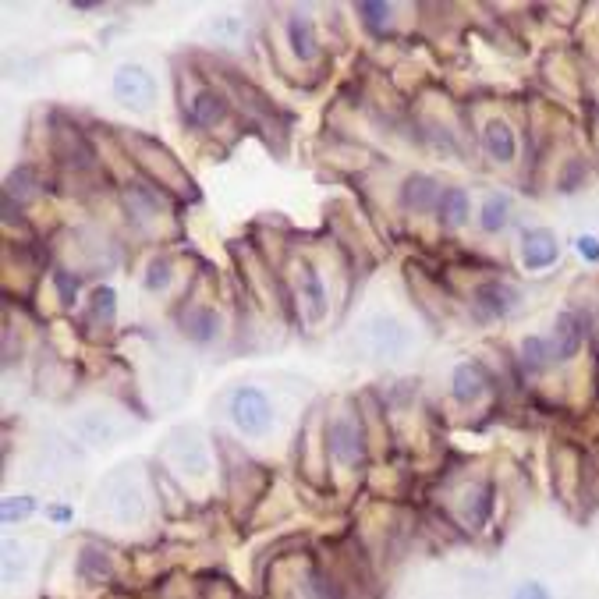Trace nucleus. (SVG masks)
Returning a JSON list of instances; mask_svg holds the SVG:
<instances>
[{
	"mask_svg": "<svg viewBox=\"0 0 599 599\" xmlns=\"http://www.w3.org/2000/svg\"><path fill=\"white\" fill-rule=\"evenodd\" d=\"M227 415L245 436H263L273 422V408L270 397L259 387H238L231 394V405H227Z\"/></svg>",
	"mask_w": 599,
	"mask_h": 599,
	"instance_id": "obj_1",
	"label": "nucleus"
},
{
	"mask_svg": "<svg viewBox=\"0 0 599 599\" xmlns=\"http://www.w3.org/2000/svg\"><path fill=\"white\" fill-rule=\"evenodd\" d=\"M472 305L479 319H507L522 305V291L507 281H486L472 291Z\"/></svg>",
	"mask_w": 599,
	"mask_h": 599,
	"instance_id": "obj_2",
	"label": "nucleus"
},
{
	"mask_svg": "<svg viewBox=\"0 0 599 599\" xmlns=\"http://www.w3.org/2000/svg\"><path fill=\"white\" fill-rule=\"evenodd\" d=\"M518 252H522L525 270L543 273V270H550L557 259H561V242H557V234H553L550 227H529V231L522 234V245H518Z\"/></svg>",
	"mask_w": 599,
	"mask_h": 599,
	"instance_id": "obj_3",
	"label": "nucleus"
},
{
	"mask_svg": "<svg viewBox=\"0 0 599 599\" xmlns=\"http://www.w3.org/2000/svg\"><path fill=\"white\" fill-rule=\"evenodd\" d=\"M114 96L128 107H149L156 100V82L142 64H121L114 75Z\"/></svg>",
	"mask_w": 599,
	"mask_h": 599,
	"instance_id": "obj_4",
	"label": "nucleus"
},
{
	"mask_svg": "<svg viewBox=\"0 0 599 599\" xmlns=\"http://www.w3.org/2000/svg\"><path fill=\"white\" fill-rule=\"evenodd\" d=\"M327 444H330V454H334L341 465L355 468L358 461L366 458V440H362V426H358L355 419H348V415H341V419L330 422L327 429Z\"/></svg>",
	"mask_w": 599,
	"mask_h": 599,
	"instance_id": "obj_5",
	"label": "nucleus"
},
{
	"mask_svg": "<svg viewBox=\"0 0 599 599\" xmlns=\"http://www.w3.org/2000/svg\"><path fill=\"white\" fill-rule=\"evenodd\" d=\"M550 344H553V355H557V362H568V358H575L578 351H582L585 327H582V319H578V312H571V309L557 312V319H553V330H550Z\"/></svg>",
	"mask_w": 599,
	"mask_h": 599,
	"instance_id": "obj_6",
	"label": "nucleus"
},
{
	"mask_svg": "<svg viewBox=\"0 0 599 599\" xmlns=\"http://www.w3.org/2000/svg\"><path fill=\"white\" fill-rule=\"evenodd\" d=\"M483 149L497 164H514V156H518V135H514V128L507 125L504 117H493L490 125L483 128Z\"/></svg>",
	"mask_w": 599,
	"mask_h": 599,
	"instance_id": "obj_7",
	"label": "nucleus"
},
{
	"mask_svg": "<svg viewBox=\"0 0 599 599\" xmlns=\"http://www.w3.org/2000/svg\"><path fill=\"white\" fill-rule=\"evenodd\" d=\"M486 387H490V380H486V369L479 366V362H461V366L454 369L451 394L461 405H475V401L486 394Z\"/></svg>",
	"mask_w": 599,
	"mask_h": 599,
	"instance_id": "obj_8",
	"label": "nucleus"
},
{
	"mask_svg": "<svg viewBox=\"0 0 599 599\" xmlns=\"http://www.w3.org/2000/svg\"><path fill=\"white\" fill-rule=\"evenodd\" d=\"M440 195H444V188L436 185L429 174H412V178L405 181V188H401V203L415 213H429L440 206Z\"/></svg>",
	"mask_w": 599,
	"mask_h": 599,
	"instance_id": "obj_9",
	"label": "nucleus"
},
{
	"mask_svg": "<svg viewBox=\"0 0 599 599\" xmlns=\"http://www.w3.org/2000/svg\"><path fill=\"white\" fill-rule=\"evenodd\" d=\"M298 295H302L305 316H309L312 323H319V319L327 316V288H323L319 273L312 270L309 263L298 266Z\"/></svg>",
	"mask_w": 599,
	"mask_h": 599,
	"instance_id": "obj_10",
	"label": "nucleus"
},
{
	"mask_svg": "<svg viewBox=\"0 0 599 599\" xmlns=\"http://www.w3.org/2000/svg\"><path fill=\"white\" fill-rule=\"evenodd\" d=\"M224 117H227V107H224V100L213 93V89H199V93L192 96V103H188V121H192V125H199V128L220 125Z\"/></svg>",
	"mask_w": 599,
	"mask_h": 599,
	"instance_id": "obj_11",
	"label": "nucleus"
},
{
	"mask_svg": "<svg viewBox=\"0 0 599 599\" xmlns=\"http://www.w3.org/2000/svg\"><path fill=\"white\" fill-rule=\"evenodd\" d=\"M288 43H291V54L298 61H312L316 57V25H312L309 15H291L288 18Z\"/></svg>",
	"mask_w": 599,
	"mask_h": 599,
	"instance_id": "obj_12",
	"label": "nucleus"
},
{
	"mask_svg": "<svg viewBox=\"0 0 599 599\" xmlns=\"http://www.w3.org/2000/svg\"><path fill=\"white\" fill-rule=\"evenodd\" d=\"M181 327H185V334L192 337V341L206 344L217 337L220 316H217V309H210V305H199V309H188L185 316H181Z\"/></svg>",
	"mask_w": 599,
	"mask_h": 599,
	"instance_id": "obj_13",
	"label": "nucleus"
},
{
	"mask_svg": "<svg viewBox=\"0 0 599 599\" xmlns=\"http://www.w3.org/2000/svg\"><path fill=\"white\" fill-rule=\"evenodd\" d=\"M518 358H522V366L529 369V373H543V369L550 366L557 355H553L550 337L529 334V337H522V341H518Z\"/></svg>",
	"mask_w": 599,
	"mask_h": 599,
	"instance_id": "obj_14",
	"label": "nucleus"
},
{
	"mask_svg": "<svg viewBox=\"0 0 599 599\" xmlns=\"http://www.w3.org/2000/svg\"><path fill=\"white\" fill-rule=\"evenodd\" d=\"M507 224H511V195L504 192L486 195L483 210H479V227H483L486 234H500Z\"/></svg>",
	"mask_w": 599,
	"mask_h": 599,
	"instance_id": "obj_15",
	"label": "nucleus"
},
{
	"mask_svg": "<svg viewBox=\"0 0 599 599\" xmlns=\"http://www.w3.org/2000/svg\"><path fill=\"white\" fill-rule=\"evenodd\" d=\"M436 213H440L444 227H461V224H465L468 213H472V203H468V192H465V188H444V195H440V206H436Z\"/></svg>",
	"mask_w": 599,
	"mask_h": 599,
	"instance_id": "obj_16",
	"label": "nucleus"
},
{
	"mask_svg": "<svg viewBox=\"0 0 599 599\" xmlns=\"http://www.w3.org/2000/svg\"><path fill=\"white\" fill-rule=\"evenodd\" d=\"M114 575V568H110V557L103 550H96V546H86L82 550V557H78V578L89 585H103L107 578Z\"/></svg>",
	"mask_w": 599,
	"mask_h": 599,
	"instance_id": "obj_17",
	"label": "nucleus"
},
{
	"mask_svg": "<svg viewBox=\"0 0 599 599\" xmlns=\"http://www.w3.org/2000/svg\"><path fill=\"white\" fill-rule=\"evenodd\" d=\"M490 486H479L475 493H468V500H465V518H468V525H483L486 522V514H490Z\"/></svg>",
	"mask_w": 599,
	"mask_h": 599,
	"instance_id": "obj_18",
	"label": "nucleus"
},
{
	"mask_svg": "<svg viewBox=\"0 0 599 599\" xmlns=\"http://www.w3.org/2000/svg\"><path fill=\"white\" fill-rule=\"evenodd\" d=\"M358 15H362V22H366L373 32H383L390 25L394 8H390V4H376V0H362V4H358Z\"/></svg>",
	"mask_w": 599,
	"mask_h": 599,
	"instance_id": "obj_19",
	"label": "nucleus"
},
{
	"mask_svg": "<svg viewBox=\"0 0 599 599\" xmlns=\"http://www.w3.org/2000/svg\"><path fill=\"white\" fill-rule=\"evenodd\" d=\"M174 281V266H171V259H153L149 263V270H146V291H164L167 284Z\"/></svg>",
	"mask_w": 599,
	"mask_h": 599,
	"instance_id": "obj_20",
	"label": "nucleus"
},
{
	"mask_svg": "<svg viewBox=\"0 0 599 599\" xmlns=\"http://www.w3.org/2000/svg\"><path fill=\"white\" fill-rule=\"evenodd\" d=\"M32 511H36V500H32V497H8V500H4V507H0V514H4V525L22 522V518H29Z\"/></svg>",
	"mask_w": 599,
	"mask_h": 599,
	"instance_id": "obj_21",
	"label": "nucleus"
},
{
	"mask_svg": "<svg viewBox=\"0 0 599 599\" xmlns=\"http://www.w3.org/2000/svg\"><path fill=\"white\" fill-rule=\"evenodd\" d=\"M32 185H36V181H32V171H29V167H22V171H15L8 178V192H4V199H15V195H18V203H25V199L36 192Z\"/></svg>",
	"mask_w": 599,
	"mask_h": 599,
	"instance_id": "obj_22",
	"label": "nucleus"
},
{
	"mask_svg": "<svg viewBox=\"0 0 599 599\" xmlns=\"http://www.w3.org/2000/svg\"><path fill=\"white\" fill-rule=\"evenodd\" d=\"M114 312H117L114 288H96L93 291V316L103 319V323H110V319H114Z\"/></svg>",
	"mask_w": 599,
	"mask_h": 599,
	"instance_id": "obj_23",
	"label": "nucleus"
},
{
	"mask_svg": "<svg viewBox=\"0 0 599 599\" xmlns=\"http://www.w3.org/2000/svg\"><path fill=\"white\" fill-rule=\"evenodd\" d=\"M305 592H309V599H337L334 589H330V582L319 571H309L305 575Z\"/></svg>",
	"mask_w": 599,
	"mask_h": 599,
	"instance_id": "obj_24",
	"label": "nucleus"
},
{
	"mask_svg": "<svg viewBox=\"0 0 599 599\" xmlns=\"http://www.w3.org/2000/svg\"><path fill=\"white\" fill-rule=\"evenodd\" d=\"M575 252L585 259V263H599V238H596V234H578Z\"/></svg>",
	"mask_w": 599,
	"mask_h": 599,
	"instance_id": "obj_25",
	"label": "nucleus"
},
{
	"mask_svg": "<svg viewBox=\"0 0 599 599\" xmlns=\"http://www.w3.org/2000/svg\"><path fill=\"white\" fill-rule=\"evenodd\" d=\"M511 599H553V592L546 589L543 582H522V585H514Z\"/></svg>",
	"mask_w": 599,
	"mask_h": 599,
	"instance_id": "obj_26",
	"label": "nucleus"
},
{
	"mask_svg": "<svg viewBox=\"0 0 599 599\" xmlns=\"http://www.w3.org/2000/svg\"><path fill=\"white\" fill-rule=\"evenodd\" d=\"M582 181H585V164L582 160H571V167L564 171V178H561V192H578Z\"/></svg>",
	"mask_w": 599,
	"mask_h": 599,
	"instance_id": "obj_27",
	"label": "nucleus"
},
{
	"mask_svg": "<svg viewBox=\"0 0 599 599\" xmlns=\"http://www.w3.org/2000/svg\"><path fill=\"white\" fill-rule=\"evenodd\" d=\"M54 284H57V288H61V298H64V302H75V298H78V277H71V273H54Z\"/></svg>",
	"mask_w": 599,
	"mask_h": 599,
	"instance_id": "obj_28",
	"label": "nucleus"
}]
</instances>
